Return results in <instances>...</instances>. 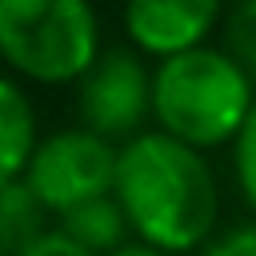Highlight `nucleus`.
Instances as JSON below:
<instances>
[{"instance_id": "f257e3e1", "label": "nucleus", "mask_w": 256, "mask_h": 256, "mask_svg": "<svg viewBox=\"0 0 256 256\" xmlns=\"http://www.w3.org/2000/svg\"><path fill=\"white\" fill-rule=\"evenodd\" d=\"M116 200L128 224L160 252H184L216 224V180L208 164L168 132H144L120 148Z\"/></svg>"}, {"instance_id": "ddd939ff", "label": "nucleus", "mask_w": 256, "mask_h": 256, "mask_svg": "<svg viewBox=\"0 0 256 256\" xmlns=\"http://www.w3.org/2000/svg\"><path fill=\"white\" fill-rule=\"evenodd\" d=\"M20 256H92V252H84L80 244H72L64 232H44L28 252H20Z\"/></svg>"}, {"instance_id": "1a4fd4ad", "label": "nucleus", "mask_w": 256, "mask_h": 256, "mask_svg": "<svg viewBox=\"0 0 256 256\" xmlns=\"http://www.w3.org/2000/svg\"><path fill=\"white\" fill-rule=\"evenodd\" d=\"M40 216H44V204L32 196V188L24 180H4V188H0V244L8 256L28 252L44 236Z\"/></svg>"}, {"instance_id": "20e7f679", "label": "nucleus", "mask_w": 256, "mask_h": 256, "mask_svg": "<svg viewBox=\"0 0 256 256\" xmlns=\"http://www.w3.org/2000/svg\"><path fill=\"white\" fill-rule=\"evenodd\" d=\"M116 168H120V152L104 136L88 128H72L48 136L32 152L24 184L48 212L68 216L72 208L116 192Z\"/></svg>"}, {"instance_id": "7ed1b4c3", "label": "nucleus", "mask_w": 256, "mask_h": 256, "mask_svg": "<svg viewBox=\"0 0 256 256\" xmlns=\"http://www.w3.org/2000/svg\"><path fill=\"white\" fill-rule=\"evenodd\" d=\"M0 52L32 80H84L96 64V16L84 0H4Z\"/></svg>"}, {"instance_id": "9d476101", "label": "nucleus", "mask_w": 256, "mask_h": 256, "mask_svg": "<svg viewBox=\"0 0 256 256\" xmlns=\"http://www.w3.org/2000/svg\"><path fill=\"white\" fill-rule=\"evenodd\" d=\"M228 48L244 72H256V0L240 4L228 16Z\"/></svg>"}, {"instance_id": "6e6552de", "label": "nucleus", "mask_w": 256, "mask_h": 256, "mask_svg": "<svg viewBox=\"0 0 256 256\" xmlns=\"http://www.w3.org/2000/svg\"><path fill=\"white\" fill-rule=\"evenodd\" d=\"M32 108L24 100V92L4 80L0 84V172L4 180H20V172H28L32 160Z\"/></svg>"}, {"instance_id": "4468645a", "label": "nucleus", "mask_w": 256, "mask_h": 256, "mask_svg": "<svg viewBox=\"0 0 256 256\" xmlns=\"http://www.w3.org/2000/svg\"><path fill=\"white\" fill-rule=\"evenodd\" d=\"M112 256H164L160 248H152V244H124L120 252H112Z\"/></svg>"}, {"instance_id": "0eeeda50", "label": "nucleus", "mask_w": 256, "mask_h": 256, "mask_svg": "<svg viewBox=\"0 0 256 256\" xmlns=\"http://www.w3.org/2000/svg\"><path fill=\"white\" fill-rule=\"evenodd\" d=\"M64 224H60V232L72 240V244H80L84 252H120L124 244V228H128V216H124V208H120V200H112V196H104V200H88V204H80V208H72L68 216H60Z\"/></svg>"}, {"instance_id": "f8f14e48", "label": "nucleus", "mask_w": 256, "mask_h": 256, "mask_svg": "<svg viewBox=\"0 0 256 256\" xmlns=\"http://www.w3.org/2000/svg\"><path fill=\"white\" fill-rule=\"evenodd\" d=\"M200 256H256V224H240L224 232L216 244H208Z\"/></svg>"}, {"instance_id": "423d86ee", "label": "nucleus", "mask_w": 256, "mask_h": 256, "mask_svg": "<svg viewBox=\"0 0 256 256\" xmlns=\"http://www.w3.org/2000/svg\"><path fill=\"white\" fill-rule=\"evenodd\" d=\"M216 16H220V8L212 0H136L124 8L128 36L164 60L200 48V40L216 24Z\"/></svg>"}, {"instance_id": "9b49d317", "label": "nucleus", "mask_w": 256, "mask_h": 256, "mask_svg": "<svg viewBox=\"0 0 256 256\" xmlns=\"http://www.w3.org/2000/svg\"><path fill=\"white\" fill-rule=\"evenodd\" d=\"M236 176H240L244 196L256 204V108H252L248 124L240 128V136H236Z\"/></svg>"}, {"instance_id": "39448f33", "label": "nucleus", "mask_w": 256, "mask_h": 256, "mask_svg": "<svg viewBox=\"0 0 256 256\" xmlns=\"http://www.w3.org/2000/svg\"><path fill=\"white\" fill-rule=\"evenodd\" d=\"M152 108V80L132 52L100 56L80 80V120L96 136H128Z\"/></svg>"}, {"instance_id": "f03ea898", "label": "nucleus", "mask_w": 256, "mask_h": 256, "mask_svg": "<svg viewBox=\"0 0 256 256\" xmlns=\"http://www.w3.org/2000/svg\"><path fill=\"white\" fill-rule=\"evenodd\" d=\"M256 100L248 72L232 60V52L192 48L172 56L152 76V112L160 132L176 136L188 148H208L228 136H240Z\"/></svg>"}]
</instances>
